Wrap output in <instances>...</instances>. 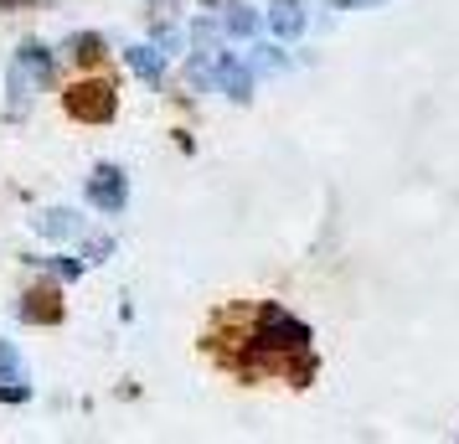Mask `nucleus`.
Masks as SVG:
<instances>
[{
    "label": "nucleus",
    "instance_id": "obj_8",
    "mask_svg": "<svg viewBox=\"0 0 459 444\" xmlns=\"http://www.w3.org/2000/svg\"><path fill=\"white\" fill-rule=\"evenodd\" d=\"M129 67H134L145 83H155V78H160V52H155V47H129Z\"/></svg>",
    "mask_w": 459,
    "mask_h": 444
},
{
    "label": "nucleus",
    "instance_id": "obj_11",
    "mask_svg": "<svg viewBox=\"0 0 459 444\" xmlns=\"http://www.w3.org/2000/svg\"><path fill=\"white\" fill-rule=\"evenodd\" d=\"M78 57H99V37H78Z\"/></svg>",
    "mask_w": 459,
    "mask_h": 444
},
{
    "label": "nucleus",
    "instance_id": "obj_6",
    "mask_svg": "<svg viewBox=\"0 0 459 444\" xmlns=\"http://www.w3.org/2000/svg\"><path fill=\"white\" fill-rule=\"evenodd\" d=\"M269 26L284 37V42L299 37V31H305V5H299V0H279V5L269 11Z\"/></svg>",
    "mask_w": 459,
    "mask_h": 444
},
{
    "label": "nucleus",
    "instance_id": "obj_9",
    "mask_svg": "<svg viewBox=\"0 0 459 444\" xmlns=\"http://www.w3.org/2000/svg\"><path fill=\"white\" fill-rule=\"evenodd\" d=\"M228 31H232V37H253V31H258V11L232 5V11H228Z\"/></svg>",
    "mask_w": 459,
    "mask_h": 444
},
{
    "label": "nucleus",
    "instance_id": "obj_12",
    "mask_svg": "<svg viewBox=\"0 0 459 444\" xmlns=\"http://www.w3.org/2000/svg\"><path fill=\"white\" fill-rule=\"evenodd\" d=\"M341 5H372V0H341Z\"/></svg>",
    "mask_w": 459,
    "mask_h": 444
},
{
    "label": "nucleus",
    "instance_id": "obj_3",
    "mask_svg": "<svg viewBox=\"0 0 459 444\" xmlns=\"http://www.w3.org/2000/svg\"><path fill=\"white\" fill-rule=\"evenodd\" d=\"M88 202L104 207V212H119L125 207V176H119L114 166H99L93 176H88Z\"/></svg>",
    "mask_w": 459,
    "mask_h": 444
},
{
    "label": "nucleus",
    "instance_id": "obj_7",
    "mask_svg": "<svg viewBox=\"0 0 459 444\" xmlns=\"http://www.w3.org/2000/svg\"><path fill=\"white\" fill-rule=\"evenodd\" d=\"M22 316L26 320H57L63 316V305H57V295H52V290H37V295H26V305H22Z\"/></svg>",
    "mask_w": 459,
    "mask_h": 444
},
{
    "label": "nucleus",
    "instance_id": "obj_2",
    "mask_svg": "<svg viewBox=\"0 0 459 444\" xmlns=\"http://www.w3.org/2000/svg\"><path fill=\"white\" fill-rule=\"evenodd\" d=\"M258 341H264V346H279V352H290V346H305V341H310V331H305L290 310L269 305V310L258 316Z\"/></svg>",
    "mask_w": 459,
    "mask_h": 444
},
{
    "label": "nucleus",
    "instance_id": "obj_13",
    "mask_svg": "<svg viewBox=\"0 0 459 444\" xmlns=\"http://www.w3.org/2000/svg\"><path fill=\"white\" fill-rule=\"evenodd\" d=\"M0 5H5V0H0Z\"/></svg>",
    "mask_w": 459,
    "mask_h": 444
},
{
    "label": "nucleus",
    "instance_id": "obj_4",
    "mask_svg": "<svg viewBox=\"0 0 459 444\" xmlns=\"http://www.w3.org/2000/svg\"><path fill=\"white\" fill-rule=\"evenodd\" d=\"M212 78H217V83H222V93H228V99H238V104H248V99H253V73L243 63L217 57V63H212Z\"/></svg>",
    "mask_w": 459,
    "mask_h": 444
},
{
    "label": "nucleus",
    "instance_id": "obj_5",
    "mask_svg": "<svg viewBox=\"0 0 459 444\" xmlns=\"http://www.w3.org/2000/svg\"><path fill=\"white\" fill-rule=\"evenodd\" d=\"M0 398L5 403L26 398V367H22V357H16V346H5V341H0Z\"/></svg>",
    "mask_w": 459,
    "mask_h": 444
},
{
    "label": "nucleus",
    "instance_id": "obj_1",
    "mask_svg": "<svg viewBox=\"0 0 459 444\" xmlns=\"http://www.w3.org/2000/svg\"><path fill=\"white\" fill-rule=\"evenodd\" d=\"M67 114L88 119V125H108L114 119V88L108 83H73L67 88Z\"/></svg>",
    "mask_w": 459,
    "mask_h": 444
},
{
    "label": "nucleus",
    "instance_id": "obj_10",
    "mask_svg": "<svg viewBox=\"0 0 459 444\" xmlns=\"http://www.w3.org/2000/svg\"><path fill=\"white\" fill-rule=\"evenodd\" d=\"M78 222H73V212H42L37 217V233H52V238H63V233H73Z\"/></svg>",
    "mask_w": 459,
    "mask_h": 444
}]
</instances>
